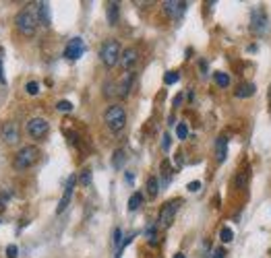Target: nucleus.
Segmentation results:
<instances>
[{"mask_svg":"<svg viewBox=\"0 0 271 258\" xmlns=\"http://www.w3.org/2000/svg\"><path fill=\"white\" fill-rule=\"evenodd\" d=\"M42 157V151L36 147V145H25L21 147L19 151L15 153V159H13V167L17 171H25V169H31L36 165Z\"/></svg>","mask_w":271,"mask_h":258,"instance_id":"f257e3e1","label":"nucleus"},{"mask_svg":"<svg viewBox=\"0 0 271 258\" xmlns=\"http://www.w3.org/2000/svg\"><path fill=\"white\" fill-rule=\"evenodd\" d=\"M15 27L17 31L21 33V36L25 38H33L36 36V31H38V19H36V15H33L31 9H23L17 13L15 17Z\"/></svg>","mask_w":271,"mask_h":258,"instance_id":"f03ea898","label":"nucleus"},{"mask_svg":"<svg viewBox=\"0 0 271 258\" xmlns=\"http://www.w3.org/2000/svg\"><path fill=\"white\" fill-rule=\"evenodd\" d=\"M120 54H122V48L116 40H106L99 48V60L108 68H112L120 62Z\"/></svg>","mask_w":271,"mask_h":258,"instance_id":"7ed1b4c3","label":"nucleus"},{"mask_svg":"<svg viewBox=\"0 0 271 258\" xmlns=\"http://www.w3.org/2000/svg\"><path fill=\"white\" fill-rule=\"evenodd\" d=\"M104 122L112 132H120L126 126V112L122 106H110L104 114Z\"/></svg>","mask_w":271,"mask_h":258,"instance_id":"20e7f679","label":"nucleus"},{"mask_svg":"<svg viewBox=\"0 0 271 258\" xmlns=\"http://www.w3.org/2000/svg\"><path fill=\"white\" fill-rule=\"evenodd\" d=\"M180 204L182 200L180 198H174V200H168L162 209H160V215H158V227L162 229H168V227H172V223L176 219V213L180 209Z\"/></svg>","mask_w":271,"mask_h":258,"instance_id":"39448f33","label":"nucleus"},{"mask_svg":"<svg viewBox=\"0 0 271 258\" xmlns=\"http://www.w3.org/2000/svg\"><path fill=\"white\" fill-rule=\"evenodd\" d=\"M50 132V124L46 118H31L27 122V134L36 141H44Z\"/></svg>","mask_w":271,"mask_h":258,"instance_id":"423d86ee","label":"nucleus"},{"mask_svg":"<svg viewBox=\"0 0 271 258\" xmlns=\"http://www.w3.org/2000/svg\"><path fill=\"white\" fill-rule=\"evenodd\" d=\"M250 31L255 36H267L269 33V19L263 11H255L252 13V19H250Z\"/></svg>","mask_w":271,"mask_h":258,"instance_id":"0eeeda50","label":"nucleus"},{"mask_svg":"<svg viewBox=\"0 0 271 258\" xmlns=\"http://www.w3.org/2000/svg\"><path fill=\"white\" fill-rule=\"evenodd\" d=\"M0 139H3L7 145H17L19 143V126L17 122H5L3 128H0Z\"/></svg>","mask_w":271,"mask_h":258,"instance_id":"6e6552de","label":"nucleus"},{"mask_svg":"<svg viewBox=\"0 0 271 258\" xmlns=\"http://www.w3.org/2000/svg\"><path fill=\"white\" fill-rule=\"evenodd\" d=\"M75 184H77V176H71L69 180H66V186H64V192H62V198L58 202V209L56 213H64V209L71 204V198H73V190H75Z\"/></svg>","mask_w":271,"mask_h":258,"instance_id":"1a4fd4ad","label":"nucleus"},{"mask_svg":"<svg viewBox=\"0 0 271 258\" xmlns=\"http://www.w3.org/2000/svg\"><path fill=\"white\" fill-rule=\"evenodd\" d=\"M83 52H85L83 40H81V38H73L69 44H66V48H64V56L69 58V60H79Z\"/></svg>","mask_w":271,"mask_h":258,"instance_id":"9d476101","label":"nucleus"},{"mask_svg":"<svg viewBox=\"0 0 271 258\" xmlns=\"http://www.w3.org/2000/svg\"><path fill=\"white\" fill-rule=\"evenodd\" d=\"M137 60H139V50L137 48H126L122 54H120V66L124 68L126 73L130 71L134 64H137Z\"/></svg>","mask_w":271,"mask_h":258,"instance_id":"9b49d317","label":"nucleus"},{"mask_svg":"<svg viewBox=\"0 0 271 258\" xmlns=\"http://www.w3.org/2000/svg\"><path fill=\"white\" fill-rule=\"evenodd\" d=\"M228 155V136L226 134H219L217 141H215V159L222 163Z\"/></svg>","mask_w":271,"mask_h":258,"instance_id":"f8f14e48","label":"nucleus"},{"mask_svg":"<svg viewBox=\"0 0 271 258\" xmlns=\"http://www.w3.org/2000/svg\"><path fill=\"white\" fill-rule=\"evenodd\" d=\"M164 11L172 17V19H178V17L186 11V3H172V0H168L164 3Z\"/></svg>","mask_w":271,"mask_h":258,"instance_id":"ddd939ff","label":"nucleus"},{"mask_svg":"<svg viewBox=\"0 0 271 258\" xmlns=\"http://www.w3.org/2000/svg\"><path fill=\"white\" fill-rule=\"evenodd\" d=\"M36 7H38V23H42L44 27H50V23H52V17H50V5L40 3Z\"/></svg>","mask_w":271,"mask_h":258,"instance_id":"4468645a","label":"nucleus"},{"mask_svg":"<svg viewBox=\"0 0 271 258\" xmlns=\"http://www.w3.org/2000/svg\"><path fill=\"white\" fill-rule=\"evenodd\" d=\"M145 188H147V196H149V198H156L158 192H160V182H158V178H156V176H149Z\"/></svg>","mask_w":271,"mask_h":258,"instance_id":"2eb2a0df","label":"nucleus"},{"mask_svg":"<svg viewBox=\"0 0 271 258\" xmlns=\"http://www.w3.org/2000/svg\"><path fill=\"white\" fill-rule=\"evenodd\" d=\"M234 95H236V97H240V99L250 97V95H255V85H252V83H242L240 87L234 91Z\"/></svg>","mask_w":271,"mask_h":258,"instance_id":"dca6fc26","label":"nucleus"},{"mask_svg":"<svg viewBox=\"0 0 271 258\" xmlns=\"http://www.w3.org/2000/svg\"><path fill=\"white\" fill-rule=\"evenodd\" d=\"M130 83H132V73H124V77H122V81H120V91H118V95L126 97L128 91H130Z\"/></svg>","mask_w":271,"mask_h":258,"instance_id":"f3484780","label":"nucleus"},{"mask_svg":"<svg viewBox=\"0 0 271 258\" xmlns=\"http://www.w3.org/2000/svg\"><path fill=\"white\" fill-rule=\"evenodd\" d=\"M118 3H108V9H106V15H108V23L110 25H116L118 23Z\"/></svg>","mask_w":271,"mask_h":258,"instance_id":"a211bd4d","label":"nucleus"},{"mask_svg":"<svg viewBox=\"0 0 271 258\" xmlns=\"http://www.w3.org/2000/svg\"><path fill=\"white\" fill-rule=\"evenodd\" d=\"M145 235H147V242H149L151 246H156V244H158V239H160V235H158V223L149 225V227L145 229Z\"/></svg>","mask_w":271,"mask_h":258,"instance_id":"6ab92c4d","label":"nucleus"},{"mask_svg":"<svg viewBox=\"0 0 271 258\" xmlns=\"http://www.w3.org/2000/svg\"><path fill=\"white\" fill-rule=\"evenodd\" d=\"M141 204H143V194L141 192H132L130 198H128V211H137Z\"/></svg>","mask_w":271,"mask_h":258,"instance_id":"aec40b11","label":"nucleus"},{"mask_svg":"<svg viewBox=\"0 0 271 258\" xmlns=\"http://www.w3.org/2000/svg\"><path fill=\"white\" fill-rule=\"evenodd\" d=\"M213 79H215V83L219 85V87H228V85H230V75L228 73L217 71V73H213Z\"/></svg>","mask_w":271,"mask_h":258,"instance_id":"412c9836","label":"nucleus"},{"mask_svg":"<svg viewBox=\"0 0 271 258\" xmlns=\"http://www.w3.org/2000/svg\"><path fill=\"white\" fill-rule=\"evenodd\" d=\"M124 159H126L124 151H122V149H118V151L114 153V157H112V163H114V167H118V169H120V167L124 165Z\"/></svg>","mask_w":271,"mask_h":258,"instance_id":"4be33fe9","label":"nucleus"},{"mask_svg":"<svg viewBox=\"0 0 271 258\" xmlns=\"http://www.w3.org/2000/svg\"><path fill=\"white\" fill-rule=\"evenodd\" d=\"M162 176H164V184H170V180H172L170 161H162Z\"/></svg>","mask_w":271,"mask_h":258,"instance_id":"5701e85b","label":"nucleus"},{"mask_svg":"<svg viewBox=\"0 0 271 258\" xmlns=\"http://www.w3.org/2000/svg\"><path fill=\"white\" fill-rule=\"evenodd\" d=\"M219 239H222L224 244H230L234 239V231L230 227H222V231H219Z\"/></svg>","mask_w":271,"mask_h":258,"instance_id":"b1692460","label":"nucleus"},{"mask_svg":"<svg viewBox=\"0 0 271 258\" xmlns=\"http://www.w3.org/2000/svg\"><path fill=\"white\" fill-rule=\"evenodd\" d=\"M77 182H81V186H89L91 184V169H83Z\"/></svg>","mask_w":271,"mask_h":258,"instance_id":"393cba45","label":"nucleus"},{"mask_svg":"<svg viewBox=\"0 0 271 258\" xmlns=\"http://www.w3.org/2000/svg\"><path fill=\"white\" fill-rule=\"evenodd\" d=\"M25 91H27L29 95H38V93H40V83H38V81H29V83L25 85Z\"/></svg>","mask_w":271,"mask_h":258,"instance_id":"a878e982","label":"nucleus"},{"mask_svg":"<svg viewBox=\"0 0 271 258\" xmlns=\"http://www.w3.org/2000/svg\"><path fill=\"white\" fill-rule=\"evenodd\" d=\"M178 79H180V75L176 71H170V73L164 75V83L166 85H174V83H178Z\"/></svg>","mask_w":271,"mask_h":258,"instance_id":"bb28decb","label":"nucleus"},{"mask_svg":"<svg viewBox=\"0 0 271 258\" xmlns=\"http://www.w3.org/2000/svg\"><path fill=\"white\" fill-rule=\"evenodd\" d=\"M176 136H178L180 141H182V139H186V136H189V126H186L184 122H180V124L176 126Z\"/></svg>","mask_w":271,"mask_h":258,"instance_id":"cd10ccee","label":"nucleus"},{"mask_svg":"<svg viewBox=\"0 0 271 258\" xmlns=\"http://www.w3.org/2000/svg\"><path fill=\"white\" fill-rule=\"evenodd\" d=\"M56 110H58V112H71V110H73V103L66 101V99H60V101L56 103Z\"/></svg>","mask_w":271,"mask_h":258,"instance_id":"c85d7f7f","label":"nucleus"},{"mask_svg":"<svg viewBox=\"0 0 271 258\" xmlns=\"http://www.w3.org/2000/svg\"><path fill=\"white\" fill-rule=\"evenodd\" d=\"M248 182V169H242L238 174V180H236V184H238V188H244V184Z\"/></svg>","mask_w":271,"mask_h":258,"instance_id":"c756f323","label":"nucleus"},{"mask_svg":"<svg viewBox=\"0 0 271 258\" xmlns=\"http://www.w3.org/2000/svg\"><path fill=\"white\" fill-rule=\"evenodd\" d=\"M120 235H122V231L120 229H114V239H112V242H114V246H118V250H120V246H122V242H120Z\"/></svg>","mask_w":271,"mask_h":258,"instance_id":"7c9ffc66","label":"nucleus"},{"mask_svg":"<svg viewBox=\"0 0 271 258\" xmlns=\"http://www.w3.org/2000/svg\"><path fill=\"white\" fill-rule=\"evenodd\" d=\"M17 246L15 244H11V246H7V258H17Z\"/></svg>","mask_w":271,"mask_h":258,"instance_id":"2f4dec72","label":"nucleus"},{"mask_svg":"<svg viewBox=\"0 0 271 258\" xmlns=\"http://www.w3.org/2000/svg\"><path fill=\"white\" fill-rule=\"evenodd\" d=\"M186 188H189V192H199L201 190V182H189Z\"/></svg>","mask_w":271,"mask_h":258,"instance_id":"473e14b6","label":"nucleus"},{"mask_svg":"<svg viewBox=\"0 0 271 258\" xmlns=\"http://www.w3.org/2000/svg\"><path fill=\"white\" fill-rule=\"evenodd\" d=\"M224 256H226V250L224 248H215L211 252V258H224Z\"/></svg>","mask_w":271,"mask_h":258,"instance_id":"72a5a7b5","label":"nucleus"},{"mask_svg":"<svg viewBox=\"0 0 271 258\" xmlns=\"http://www.w3.org/2000/svg\"><path fill=\"white\" fill-rule=\"evenodd\" d=\"M7 200H9V192H0V209L7 206Z\"/></svg>","mask_w":271,"mask_h":258,"instance_id":"f704fd0d","label":"nucleus"},{"mask_svg":"<svg viewBox=\"0 0 271 258\" xmlns=\"http://www.w3.org/2000/svg\"><path fill=\"white\" fill-rule=\"evenodd\" d=\"M162 149H164V151H168V149H170V136H168V134H164V141H162Z\"/></svg>","mask_w":271,"mask_h":258,"instance_id":"c9c22d12","label":"nucleus"},{"mask_svg":"<svg viewBox=\"0 0 271 258\" xmlns=\"http://www.w3.org/2000/svg\"><path fill=\"white\" fill-rule=\"evenodd\" d=\"M7 79H5V68H3V58H0V85H5Z\"/></svg>","mask_w":271,"mask_h":258,"instance_id":"e433bc0d","label":"nucleus"},{"mask_svg":"<svg viewBox=\"0 0 271 258\" xmlns=\"http://www.w3.org/2000/svg\"><path fill=\"white\" fill-rule=\"evenodd\" d=\"M174 258H186V256H184L182 252H178V254H174Z\"/></svg>","mask_w":271,"mask_h":258,"instance_id":"4c0bfd02","label":"nucleus"},{"mask_svg":"<svg viewBox=\"0 0 271 258\" xmlns=\"http://www.w3.org/2000/svg\"><path fill=\"white\" fill-rule=\"evenodd\" d=\"M269 103H271V87H269Z\"/></svg>","mask_w":271,"mask_h":258,"instance_id":"58836bf2","label":"nucleus"}]
</instances>
